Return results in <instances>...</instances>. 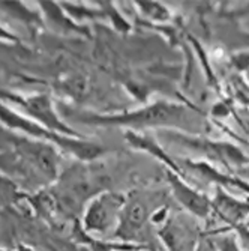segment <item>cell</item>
I'll list each match as a JSON object with an SVG mask.
<instances>
[{
  "mask_svg": "<svg viewBox=\"0 0 249 251\" xmlns=\"http://www.w3.org/2000/svg\"><path fill=\"white\" fill-rule=\"evenodd\" d=\"M78 121L92 126H114L123 128L125 131L143 132L144 129H185L191 125V110L183 104L170 101H156L149 105L129 110L117 115H95V113H84L78 116Z\"/></svg>",
  "mask_w": 249,
  "mask_h": 251,
  "instance_id": "cell-1",
  "label": "cell"
},
{
  "mask_svg": "<svg viewBox=\"0 0 249 251\" xmlns=\"http://www.w3.org/2000/svg\"><path fill=\"white\" fill-rule=\"evenodd\" d=\"M0 122L6 128L17 131L20 134L29 135L32 139H36L38 142L50 143L56 148H60L66 151L68 153L74 155L75 158L81 161H93V159L102 156L107 149L102 145L89 142L84 139H75V137H66L56 134L42 125L36 124L26 115H23L21 111H15L12 107L0 102Z\"/></svg>",
  "mask_w": 249,
  "mask_h": 251,
  "instance_id": "cell-2",
  "label": "cell"
},
{
  "mask_svg": "<svg viewBox=\"0 0 249 251\" xmlns=\"http://www.w3.org/2000/svg\"><path fill=\"white\" fill-rule=\"evenodd\" d=\"M126 201V194L119 191H102L90 197L81 217V227L86 235H114Z\"/></svg>",
  "mask_w": 249,
  "mask_h": 251,
  "instance_id": "cell-3",
  "label": "cell"
},
{
  "mask_svg": "<svg viewBox=\"0 0 249 251\" xmlns=\"http://www.w3.org/2000/svg\"><path fill=\"white\" fill-rule=\"evenodd\" d=\"M6 100H9L12 104H17L23 111V115H26L36 124L42 125L56 134L66 135V137H75V139H83L81 134L66 125L57 111L54 110L53 100L47 94H35L27 97H20V95H5Z\"/></svg>",
  "mask_w": 249,
  "mask_h": 251,
  "instance_id": "cell-4",
  "label": "cell"
},
{
  "mask_svg": "<svg viewBox=\"0 0 249 251\" xmlns=\"http://www.w3.org/2000/svg\"><path fill=\"white\" fill-rule=\"evenodd\" d=\"M212 214H215L227 230H237L249 223V197L239 199L225 191L221 185L216 187L215 196L210 199Z\"/></svg>",
  "mask_w": 249,
  "mask_h": 251,
  "instance_id": "cell-5",
  "label": "cell"
},
{
  "mask_svg": "<svg viewBox=\"0 0 249 251\" xmlns=\"http://www.w3.org/2000/svg\"><path fill=\"white\" fill-rule=\"evenodd\" d=\"M167 180L171 188L173 197L182 204L189 214L201 220H206L212 214L210 199L206 194L200 193L192 185H189L182 175H179L173 170H167Z\"/></svg>",
  "mask_w": 249,
  "mask_h": 251,
  "instance_id": "cell-6",
  "label": "cell"
},
{
  "mask_svg": "<svg viewBox=\"0 0 249 251\" xmlns=\"http://www.w3.org/2000/svg\"><path fill=\"white\" fill-rule=\"evenodd\" d=\"M149 220L150 215L147 214V206L143 199L137 197L135 194H126L120 221L113 238L120 239L123 242H132L137 239L138 233H141Z\"/></svg>",
  "mask_w": 249,
  "mask_h": 251,
  "instance_id": "cell-7",
  "label": "cell"
},
{
  "mask_svg": "<svg viewBox=\"0 0 249 251\" xmlns=\"http://www.w3.org/2000/svg\"><path fill=\"white\" fill-rule=\"evenodd\" d=\"M125 140L131 148L141 151V152H146V153H150L152 156H155V158L159 159V161H162L168 167V170H173V172L183 176L182 169L177 166V163L174 161V159H171L167 155V152L161 148V145L158 143L155 139H152L150 135H147L144 132L125 131Z\"/></svg>",
  "mask_w": 249,
  "mask_h": 251,
  "instance_id": "cell-8",
  "label": "cell"
},
{
  "mask_svg": "<svg viewBox=\"0 0 249 251\" xmlns=\"http://www.w3.org/2000/svg\"><path fill=\"white\" fill-rule=\"evenodd\" d=\"M135 8L146 20H150L153 23H165L171 20L170 9L158 2H135Z\"/></svg>",
  "mask_w": 249,
  "mask_h": 251,
  "instance_id": "cell-9",
  "label": "cell"
},
{
  "mask_svg": "<svg viewBox=\"0 0 249 251\" xmlns=\"http://www.w3.org/2000/svg\"><path fill=\"white\" fill-rule=\"evenodd\" d=\"M215 247L218 251H245L237 233H231V230H227V233L219 235L215 239Z\"/></svg>",
  "mask_w": 249,
  "mask_h": 251,
  "instance_id": "cell-10",
  "label": "cell"
},
{
  "mask_svg": "<svg viewBox=\"0 0 249 251\" xmlns=\"http://www.w3.org/2000/svg\"><path fill=\"white\" fill-rule=\"evenodd\" d=\"M15 194L17 190L12 185V182L6 180L5 177H0V201H8Z\"/></svg>",
  "mask_w": 249,
  "mask_h": 251,
  "instance_id": "cell-11",
  "label": "cell"
},
{
  "mask_svg": "<svg viewBox=\"0 0 249 251\" xmlns=\"http://www.w3.org/2000/svg\"><path fill=\"white\" fill-rule=\"evenodd\" d=\"M234 232L237 233V236H239V239L242 242L243 250L245 251H249V227L248 226H243V227H240V229H237Z\"/></svg>",
  "mask_w": 249,
  "mask_h": 251,
  "instance_id": "cell-12",
  "label": "cell"
},
{
  "mask_svg": "<svg viewBox=\"0 0 249 251\" xmlns=\"http://www.w3.org/2000/svg\"><path fill=\"white\" fill-rule=\"evenodd\" d=\"M15 251H36V250L32 248V247H29V245H26V244H18V247H17Z\"/></svg>",
  "mask_w": 249,
  "mask_h": 251,
  "instance_id": "cell-13",
  "label": "cell"
},
{
  "mask_svg": "<svg viewBox=\"0 0 249 251\" xmlns=\"http://www.w3.org/2000/svg\"><path fill=\"white\" fill-rule=\"evenodd\" d=\"M0 251H12V250H9V248H3V247H0Z\"/></svg>",
  "mask_w": 249,
  "mask_h": 251,
  "instance_id": "cell-14",
  "label": "cell"
},
{
  "mask_svg": "<svg viewBox=\"0 0 249 251\" xmlns=\"http://www.w3.org/2000/svg\"><path fill=\"white\" fill-rule=\"evenodd\" d=\"M246 226H248V227H249V223H248V224H246Z\"/></svg>",
  "mask_w": 249,
  "mask_h": 251,
  "instance_id": "cell-15",
  "label": "cell"
},
{
  "mask_svg": "<svg viewBox=\"0 0 249 251\" xmlns=\"http://www.w3.org/2000/svg\"><path fill=\"white\" fill-rule=\"evenodd\" d=\"M248 126H249V122H248Z\"/></svg>",
  "mask_w": 249,
  "mask_h": 251,
  "instance_id": "cell-16",
  "label": "cell"
}]
</instances>
